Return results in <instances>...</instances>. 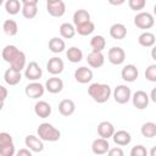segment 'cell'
Returning <instances> with one entry per match:
<instances>
[{"instance_id":"6da1fadb","label":"cell","mask_w":156,"mask_h":156,"mask_svg":"<svg viewBox=\"0 0 156 156\" xmlns=\"http://www.w3.org/2000/svg\"><path fill=\"white\" fill-rule=\"evenodd\" d=\"M89 96L98 104H105L112 95L111 87L105 83H91L88 87Z\"/></svg>"},{"instance_id":"7a4b0ae2","label":"cell","mask_w":156,"mask_h":156,"mask_svg":"<svg viewBox=\"0 0 156 156\" xmlns=\"http://www.w3.org/2000/svg\"><path fill=\"white\" fill-rule=\"evenodd\" d=\"M37 135L43 140V141H49V143H55L58 141L61 138V132L54 127L51 123L43 122L39 124L37 129Z\"/></svg>"},{"instance_id":"3957f363","label":"cell","mask_w":156,"mask_h":156,"mask_svg":"<svg viewBox=\"0 0 156 156\" xmlns=\"http://www.w3.org/2000/svg\"><path fill=\"white\" fill-rule=\"evenodd\" d=\"M134 24L139 29L147 30V29H150V28L154 27L155 18H154L152 13H150L147 11H139L134 16Z\"/></svg>"},{"instance_id":"277c9868","label":"cell","mask_w":156,"mask_h":156,"mask_svg":"<svg viewBox=\"0 0 156 156\" xmlns=\"http://www.w3.org/2000/svg\"><path fill=\"white\" fill-rule=\"evenodd\" d=\"M112 95H113V99L117 104L119 105H124L127 104L129 100H130V96H132V90L128 85L126 84H119L117 85L113 91H112Z\"/></svg>"},{"instance_id":"5b68a950","label":"cell","mask_w":156,"mask_h":156,"mask_svg":"<svg viewBox=\"0 0 156 156\" xmlns=\"http://www.w3.org/2000/svg\"><path fill=\"white\" fill-rule=\"evenodd\" d=\"M24 77L29 82L39 80L43 77V69L39 66V63L35 62V61H30L28 65H26V67H24Z\"/></svg>"},{"instance_id":"8992f818","label":"cell","mask_w":156,"mask_h":156,"mask_svg":"<svg viewBox=\"0 0 156 156\" xmlns=\"http://www.w3.org/2000/svg\"><path fill=\"white\" fill-rule=\"evenodd\" d=\"M44 93H45V87L41 83H39L38 80L28 83L24 88V94L29 99H33V100H37V99L41 98L44 95Z\"/></svg>"},{"instance_id":"52a82bcc","label":"cell","mask_w":156,"mask_h":156,"mask_svg":"<svg viewBox=\"0 0 156 156\" xmlns=\"http://www.w3.org/2000/svg\"><path fill=\"white\" fill-rule=\"evenodd\" d=\"M130 100L133 102V106L138 110H145L150 104L149 95L144 90H136L135 93H133L130 96Z\"/></svg>"},{"instance_id":"ba28073f","label":"cell","mask_w":156,"mask_h":156,"mask_svg":"<svg viewBox=\"0 0 156 156\" xmlns=\"http://www.w3.org/2000/svg\"><path fill=\"white\" fill-rule=\"evenodd\" d=\"M107 60L112 65H116V66L122 65L126 60V51L121 46H112L111 49H108Z\"/></svg>"},{"instance_id":"9c48e42d","label":"cell","mask_w":156,"mask_h":156,"mask_svg":"<svg viewBox=\"0 0 156 156\" xmlns=\"http://www.w3.org/2000/svg\"><path fill=\"white\" fill-rule=\"evenodd\" d=\"M93 71L87 66H80L74 71V79L80 84H87L93 80Z\"/></svg>"},{"instance_id":"30bf717a","label":"cell","mask_w":156,"mask_h":156,"mask_svg":"<svg viewBox=\"0 0 156 156\" xmlns=\"http://www.w3.org/2000/svg\"><path fill=\"white\" fill-rule=\"evenodd\" d=\"M121 77H122V79H123L124 82H127V83H133V82H135V80L138 79V77H139V71H138V68H136L135 65L128 63V65H126V66L122 68V71H121Z\"/></svg>"},{"instance_id":"8fae6325","label":"cell","mask_w":156,"mask_h":156,"mask_svg":"<svg viewBox=\"0 0 156 156\" xmlns=\"http://www.w3.org/2000/svg\"><path fill=\"white\" fill-rule=\"evenodd\" d=\"M63 68H65V63H63L62 58H60L57 56H54V57L49 58V61L46 62V69L52 76L61 74L63 72Z\"/></svg>"},{"instance_id":"7c38bea8","label":"cell","mask_w":156,"mask_h":156,"mask_svg":"<svg viewBox=\"0 0 156 156\" xmlns=\"http://www.w3.org/2000/svg\"><path fill=\"white\" fill-rule=\"evenodd\" d=\"M24 144L26 147H28L32 152H41L44 150V141L38 135H33V134L27 135L24 139Z\"/></svg>"},{"instance_id":"4fadbf2b","label":"cell","mask_w":156,"mask_h":156,"mask_svg":"<svg viewBox=\"0 0 156 156\" xmlns=\"http://www.w3.org/2000/svg\"><path fill=\"white\" fill-rule=\"evenodd\" d=\"M44 87H45V90H48L49 93H51V94H58L63 89V80L61 78H58L57 76H52V77H50L45 82Z\"/></svg>"},{"instance_id":"5bb4252c","label":"cell","mask_w":156,"mask_h":156,"mask_svg":"<svg viewBox=\"0 0 156 156\" xmlns=\"http://www.w3.org/2000/svg\"><path fill=\"white\" fill-rule=\"evenodd\" d=\"M108 149H110L108 139L99 136V138L94 139L91 143V151L95 155H105V154H107Z\"/></svg>"},{"instance_id":"9a60e30c","label":"cell","mask_w":156,"mask_h":156,"mask_svg":"<svg viewBox=\"0 0 156 156\" xmlns=\"http://www.w3.org/2000/svg\"><path fill=\"white\" fill-rule=\"evenodd\" d=\"M87 62L91 68H100L105 63V56L102 51H90L87 56Z\"/></svg>"},{"instance_id":"2e32d148","label":"cell","mask_w":156,"mask_h":156,"mask_svg":"<svg viewBox=\"0 0 156 156\" xmlns=\"http://www.w3.org/2000/svg\"><path fill=\"white\" fill-rule=\"evenodd\" d=\"M112 140L116 145L118 146H127L130 144L132 141V135L129 132L124 130V129H121V130H115V133L112 134Z\"/></svg>"},{"instance_id":"e0dca14e","label":"cell","mask_w":156,"mask_h":156,"mask_svg":"<svg viewBox=\"0 0 156 156\" xmlns=\"http://www.w3.org/2000/svg\"><path fill=\"white\" fill-rule=\"evenodd\" d=\"M52 112L51 105L48 101L44 100H39L35 102L34 105V113L39 117V118H48Z\"/></svg>"},{"instance_id":"ac0fdd59","label":"cell","mask_w":156,"mask_h":156,"mask_svg":"<svg viewBox=\"0 0 156 156\" xmlns=\"http://www.w3.org/2000/svg\"><path fill=\"white\" fill-rule=\"evenodd\" d=\"M46 11L52 17H62L66 12V4L62 0L54 4H46Z\"/></svg>"},{"instance_id":"d6986e66","label":"cell","mask_w":156,"mask_h":156,"mask_svg":"<svg viewBox=\"0 0 156 156\" xmlns=\"http://www.w3.org/2000/svg\"><path fill=\"white\" fill-rule=\"evenodd\" d=\"M115 133V126L108 121H102L98 124V135L100 138L110 139Z\"/></svg>"},{"instance_id":"ffe728a7","label":"cell","mask_w":156,"mask_h":156,"mask_svg":"<svg viewBox=\"0 0 156 156\" xmlns=\"http://www.w3.org/2000/svg\"><path fill=\"white\" fill-rule=\"evenodd\" d=\"M110 37L116 40H122L127 37V27L123 23H113L110 27Z\"/></svg>"},{"instance_id":"44dd1931","label":"cell","mask_w":156,"mask_h":156,"mask_svg":"<svg viewBox=\"0 0 156 156\" xmlns=\"http://www.w3.org/2000/svg\"><path fill=\"white\" fill-rule=\"evenodd\" d=\"M22 79V74L20 71H16L13 68H7L4 73V80L9 85H17Z\"/></svg>"},{"instance_id":"7402d4cb","label":"cell","mask_w":156,"mask_h":156,"mask_svg":"<svg viewBox=\"0 0 156 156\" xmlns=\"http://www.w3.org/2000/svg\"><path fill=\"white\" fill-rule=\"evenodd\" d=\"M76 111V104L73 100L71 99H63L60 101L58 104V112L65 116V117H68L71 115H73Z\"/></svg>"},{"instance_id":"603a6c76","label":"cell","mask_w":156,"mask_h":156,"mask_svg":"<svg viewBox=\"0 0 156 156\" xmlns=\"http://www.w3.org/2000/svg\"><path fill=\"white\" fill-rule=\"evenodd\" d=\"M18 52H20V49H18L16 45L9 44V45H6V46L2 49V51H1V57H2V60H4L5 62L11 63V62L13 61V58L18 55Z\"/></svg>"},{"instance_id":"cb8c5ba5","label":"cell","mask_w":156,"mask_h":156,"mask_svg":"<svg viewBox=\"0 0 156 156\" xmlns=\"http://www.w3.org/2000/svg\"><path fill=\"white\" fill-rule=\"evenodd\" d=\"M138 43H139V45H141L144 48H154V45L156 43V37L154 33L145 30L138 37Z\"/></svg>"},{"instance_id":"d4e9b609","label":"cell","mask_w":156,"mask_h":156,"mask_svg":"<svg viewBox=\"0 0 156 156\" xmlns=\"http://www.w3.org/2000/svg\"><path fill=\"white\" fill-rule=\"evenodd\" d=\"M66 49V43L60 37H52L49 40V50L54 54H61Z\"/></svg>"},{"instance_id":"484cf974","label":"cell","mask_w":156,"mask_h":156,"mask_svg":"<svg viewBox=\"0 0 156 156\" xmlns=\"http://www.w3.org/2000/svg\"><path fill=\"white\" fill-rule=\"evenodd\" d=\"M66 57L72 63H78L83 60V51L77 46H71L66 51Z\"/></svg>"},{"instance_id":"4316f807","label":"cell","mask_w":156,"mask_h":156,"mask_svg":"<svg viewBox=\"0 0 156 156\" xmlns=\"http://www.w3.org/2000/svg\"><path fill=\"white\" fill-rule=\"evenodd\" d=\"M58 30H60L61 38H63V39H72L76 35V27H74L73 23L65 22L60 26Z\"/></svg>"},{"instance_id":"83f0119b","label":"cell","mask_w":156,"mask_h":156,"mask_svg":"<svg viewBox=\"0 0 156 156\" xmlns=\"http://www.w3.org/2000/svg\"><path fill=\"white\" fill-rule=\"evenodd\" d=\"M74 27H76V33H78V34L82 35V37L90 35V34H93V32L95 30V24H94V22H91V21L84 22V23L78 24V26H74Z\"/></svg>"},{"instance_id":"f1b7e54d","label":"cell","mask_w":156,"mask_h":156,"mask_svg":"<svg viewBox=\"0 0 156 156\" xmlns=\"http://www.w3.org/2000/svg\"><path fill=\"white\" fill-rule=\"evenodd\" d=\"M26 65H27V57H26V54H24L23 51L20 50L18 55H17V56L13 58V61L10 63V67L13 68V69H16V71H20V72H21L22 69H24Z\"/></svg>"},{"instance_id":"f546056e","label":"cell","mask_w":156,"mask_h":156,"mask_svg":"<svg viewBox=\"0 0 156 156\" xmlns=\"http://www.w3.org/2000/svg\"><path fill=\"white\" fill-rule=\"evenodd\" d=\"M90 48L93 51H104V49L106 48V39L104 35H94L90 39Z\"/></svg>"},{"instance_id":"4dcf8cb0","label":"cell","mask_w":156,"mask_h":156,"mask_svg":"<svg viewBox=\"0 0 156 156\" xmlns=\"http://www.w3.org/2000/svg\"><path fill=\"white\" fill-rule=\"evenodd\" d=\"M72 20H73V24L78 26V24H82L84 22L90 21V13L84 9H79L73 13Z\"/></svg>"},{"instance_id":"1f68e13d","label":"cell","mask_w":156,"mask_h":156,"mask_svg":"<svg viewBox=\"0 0 156 156\" xmlns=\"http://www.w3.org/2000/svg\"><path fill=\"white\" fill-rule=\"evenodd\" d=\"M2 30L9 37H15L18 32V24L15 20H6L2 23Z\"/></svg>"},{"instance_id":"d6a6232c","label":"cell","mask_w":156,"mask_h":156,"mask_svg":"<svg viewBox=\"0 0 156 156\" xmlns=\"http://www.w3.org/2000/svg\"><path fill=\"white\" fill-rule=\"evenodd\" d=\"M140 133L143 136L151 139L156 135V123L155 122H145L143 123L141 128H140Z\"/></svg>"},{"instance_id":"836d02e7","label":"cell","mask_w":156,"mask_h":156,"mask_svg":"<svg viewBox=\"0 0 156 156\" xmlns=\"http://www.w3.org/2000/svg\"><path fill=\"white\" fill-rule=\"evenodd\" d=\"M21 9H22V4L20 0H6V2H5V10L11 16L20 13Z\"/></svg>"},{"instance_id":"e575fe53","label":"cell","mask_w":156,"mask_h":156,"mask_svg":"<svg viewBox=\"0 0 156 156\" xmlns=\"http://www.w3.org/2000/svg\"><path fill=\"white\" fill-rule=\"evenodd\" d=\"M21 12H22L24 18L33 20L38 15V6L37 5H22Z\"/></svg>"},{"instance_id":"d590c367","label":"cell","mask_w":156,"mask_h":156,"mask_svg":"<svg viewBox=\"0 0 156 156\" xmlns=\"http://www.w3.org/2000/svg\"><path fill=\"white\" fill-rule=\"evenodd\" d=\"M128 6L130 10L139 12L145 9L146 6V0H128Z\"/></svg>"},{"instance_id":"8d00e7d4","label":"cell","mask_w":156,"mask_h":156,"mask_svg":"<svg viewBox=\"0 0 156 156\" xmlns=\"http://www.w3.org/2000/svg\"><path fill=\"white\" fill-rule=\"evenodd\" d=\"M145 78L149 82L155 83L156 82V65H150L145 69Z\"/></svg>"},{"instance_id":"74e56055","label":"cell","mask_w":156,"mask_h":156,"mask_svg":"<svg viewBox=\"0 0 156 156\" xmlns=\"http://www.w3.org/2000/svg\"><path fill=\"white\" fill-rule=\"evenodd\" d=\"M129 154H130V156H146L147 155V151H146V149H145L144 145L139 144V145L133 146Z\"/></svg>"},{"instance_id":"f35d334b","label":"cell","mask_w":156,"mask_h":156,"mask_svg":"<svg viewBox=\"0 0 156 156\" xmlns=\"http://www.w3.org/2000/svg\"><path fill=\"white\" fill-rule=\"evenodd\" d=\"M15 154H16L15 144H10V145L0 146V156H13Z\"/></svg>"},{"instance_id":"ab89813d","label":"cell","mask_w":156,"mask_h":156,"mask_svg":"<svg viewBox=\"0 0 156 156\" xmlns=\"http://www.w3.org/2000/svg\"><path fill=\"white\" fill-rule=\"evenodd\" d=\"M10 144H13L12 135L7 132H0V146H5Z\"/></svg>"},{"instance_id":"60d3db41","label":"cell","mask_w":156,"mask_h":156,"mask_svg":"<svg viewBox=\"0 0 156 156\" xmlns=\"http://www.w3.org/2000/svg\"><path fill=\"white\" fill-rule=\"evenodd\" d=\"M107 154L110 156H123L124 155V151L118 146V147H112V149H108Z\"/></svg>"},{"instance_id":"b9f144b4","label":"cell","mask_w":156,"mask_h":156,"mask_svg":"<svg viewBox=\"0 0 156 156\" xmlns=\"http://www.w3.org/2000/svg\"><path fill=\"white\" fill-rule=\"evenodd\" d=\"M32 151L28 149V147H24V149H21L17 151V155L18 156H32Z\"/></svg>"},{"instance_id":"7bdbcfd3","label":"cell","mask_w":156,"mask_h":156,"mask_svg":"<svg viewBox=\"0 0 156 156\" xmlns=\"http://www.w3.org/2000/svg\"><path fill=\"white\" fill-rule=\"evenodd\" d=\"M7 95H9V91H7V89L4 87V85H0V100H6V98H7Z\"/></svg>"},{"instance_id":"ee69618b","label":"cell","mask_w":156,"mask_h":156,"mask_svg":"<svg viewBox=\"0 0 156 156\" xmlns=\"http://www.w3.org/2000/svg\"><path fill=\"white\" fill-rule=\"evenodd\" d=\"M108 1V4H111L112 6H121V5H123L127 0H107Z\"/></svg>"},{"instance_id":"f6af8a7d","label":"cell","mask_w":156,"mask_h":156,"mask_svg":"<svg viewBox=\"0 0 156 156\" xmlns=\"http://www.w3.org/2000/svg\"><path fill=\"white\" fill-rule=\"evenodd\" d=\"M22 5H38L39 0H20Z\"/></svg>"},{"instance_id":"bcb514c9","label":"cell","mask_w":156,"mask_h":156,"mask_svg":"<svg viewBox=\"0 0 156 156\" xmlns=\"http://www.w3.org/2000/svg\"><path fill=\"white\" fill-rule=\"evenodd\" d=\"M149 99L151 100V101H154V102H156V98H155V88L151 90V94H150V96H149Z\"/></svg>"},{"instance_id":"7dc6e473","label":"cell","mask_w":156,"mask_h":156,"mask_svg":"<svg viewBox=\"0 0 156 156\" xmlns=\"http://www.w3.org/2000/svg\"><path fill=\"white\" fill-rule=\"evenodd\" d=\"M60 0H46V4H54V2H57Z\"/></svg>"},{"instance_id":"c3c4849f","label":"cell","mask_w":156,"mask_h":156,"mask_svg":"<svg viewBox=\"0 0 156 156\" xmlns=\"http://www.w3.org/2000/svg\"><path fill=\"white\" fill-rule=\"evenodd\" d=\"M4 104H5V101L4 100H0V111L4 108Z\"/></svg>"},{"instance_id":"681fc988","label":"cell","mask_w":156,"mask_h":156,"mask_svg":"<svg viewBox=\"0 0 156 156\" xmlns=\"http://www.w3.org/2000/svg\"><path fill=\"white\" fill-rule=\"evenodd\" d=\"M2 4H4V0H0V6H1Z\"/></svg>"}]
</instances>
